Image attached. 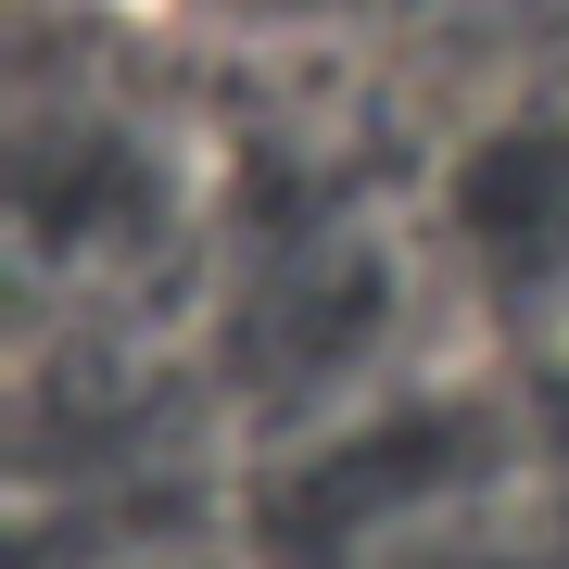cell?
<instances>
[{
    "label": "cell",
    "instance_id": "cell-1",
    "mask_svg": "<svg viewBox=\"0 0 569 569\" xmlns=\"http://www.w3.org/2000/svg\"><path fill=\"white\" fill-rule=\"evenodd\" d=\"M519 456H531V418L507 392H481V367H406V380L279 430L266 481L241 493V545L266 569H367L493 507Z\"/></svg>",
    "mask_w": 569,
    "mask_h": 569
},
{
    "label": "cell",
    "instance_id": "cell-2",
    "mask_svg": "<svg viewBox=\"0 0 569 569\" xmlns=\"http://www.w3.org/2000/svg\"><path fill=\"white\" fill-rule=\"evenodd\" d=\"M418 253H430V305H456L493 342L569 355V89L481 114L430 164Z\"/></svg>",
    "mask_w": 569,
    "mask_h": 569
},
{
    "label": "cell",
    "instance_id": "cell-3",
    "mask_svg": "<svg viewBox=\"0 0 569 569\" xmlns=\"http://www.w3.org/2000/svg\"><path fill=\"white\" fill-rule=\"evenodd\" d=\"M13 216H26V266L51 291H114L127 266H152L164 241L190 228V178L152 127H127L114 102H77V114H26V178H13Z\"/></svg>",
    "mask_w": 569,
    "mask_h": 569
},
{
    "label": "cell",
    "instance_id": "cell-4",
    "mask_svg": "<svg viewBox=\"0 0 569 569\" xmlns=\"http://www.w3.org/2000/svg\"><path fill=\"white\" fill-rule=\"evenodd\" d=\"M152 569H203V557H152ZM241 569H266V557H241Z\"/></svg>",
    "mask_w": 569,
    "mask_h": 569
}]
</instances>
